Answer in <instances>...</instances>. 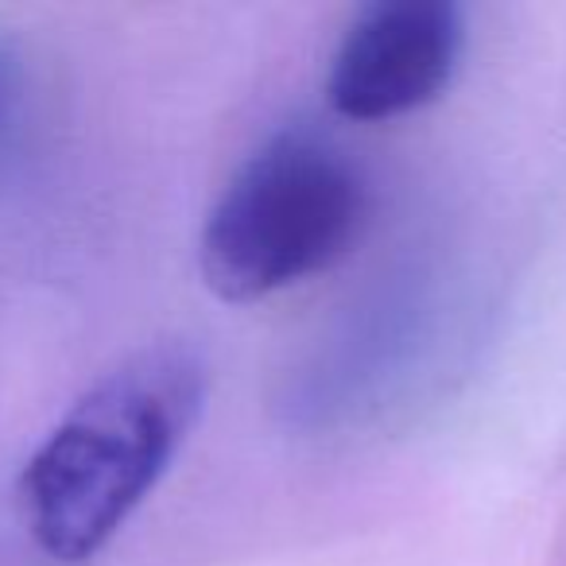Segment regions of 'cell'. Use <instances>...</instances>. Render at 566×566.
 Wrapping results in <instances>:
<instances>
[{
	"label": "cell",
	"instance_id": "3957f363",
	"mask_svg": "<svg viewBox=\"0 0 566 566\" xmlns=\"http://www.w3.org/2000/svg\"><path fill=\"white\" fill-rule=\"evenodd\" d=\"M465 20L450 0H377L342 32L326 71L338 117L377 125L434 105L462 63Z\"/></svg>",
	"mask_w": 566,
	"mask_h": 566
},
{
	"label": "cell",
	"instance_id": "277c9868",
	"mask_svg": "<svg viewBox=\"0 0 566 566\" xmlns=\"http://www.w3.org/2000/svg\"><path fill=\"white\" fill-rule=\"evenodd\" d=\"M32 117V74L9 40H0V164L20 148Z\"/></svg>",
	"mask_w": 566,
	"mask_h": 566
},
{
	"label": "cell",
	"instance_id": "7a4b0ae2",
	"mask_svg": "<svg viewBox=\"0 0 566 566\" xmlns=\"http://www.w3.org/2000/svg\"><path fill=\"white\" fill-rule=\"evenodd\" d=\"M369 218L354 159L315 133L260 144L221 187L198 237V272L226 303L280 295L349 256Z\"/></svg>",
	"mask_w": 566,
	"mask_h": 566
},
{
	"label": "cell",
	"instance_id": "6da1fadb",
	"mask_svg": "<svg viewBox=\"0 0 566 566\" xmlns=\"http://www.w3.org/2000/svg\"><path fill=\"white\" fill-rule=\"evenodd\" d=\"M206 392V357L156 342L78 396L20 473V524L35 547L63 566L102 555L187 447Z\"/></svg>",
	"mask_w": 566,
	"mask_h": 566
}]
</instances>
